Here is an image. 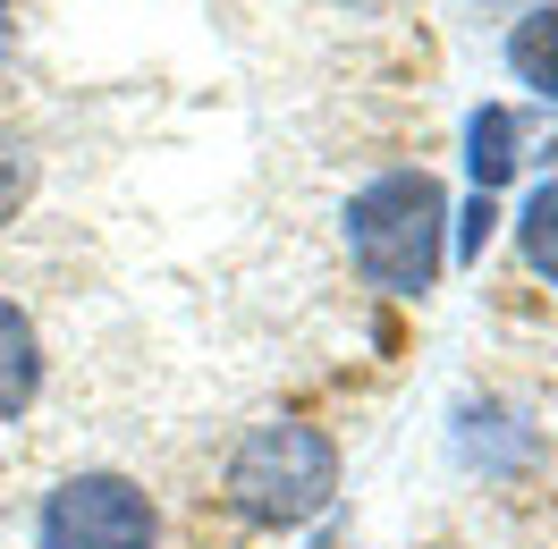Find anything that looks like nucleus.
Listing matches in <instances>:
<instances>
[{
	"mask_svg": "<svg viewBox=\"0 0 558 549\" xmlns=\"http://www.w3.org/2000/svg\"><path fill=\"white\" fill-rule=\"evenodd\" d=\"M440 178L432 170H389L373 178L364 195L348 204V245H355V271L389 288V296H423L440 279Z\"/></svg>",
	"mask_w": 558,
	"mask_h": 549,
	"instance_id": "1",
	"label": "nucleus"
},
{
	"mask_svg": "<svg viewBox=\"0 0 558 549\" xmlns=\"http://www.w3.org/2000/svg\"><path fill=\"white\" fill-rule=\"evenodd\" d=\"M330 490H339V448L314 423H263L229 456V508L245 524H271V533L314 524L330 508Z\"/></svg>",
	"mask_w": 558,
	"mask_h": 549,
	"instance_id": "2",
	"label": "nucleus"
},
{
	"mask_svg": "<svg viewBox=\"0 0 558 549\" xmlns=\"http://www.w3.org/2000/svg\"><path fill=\"white\" fill-rule=\"evenodd\" d=\"M35 541L43 549H153L161 524H153V499L128 474H76L43 499Z\"/></svg>",
	"mask_w": 558,
	"mask_h": 549,
	"instance_id": "3",
	"label": "nucleus"
},
{
	"mask_svg": "<svg viewBox=\"0 0 558 549\" xmlns=\"http://www.w3.org/2000/svg\"><path fill=\"white\" fill-rule=\"evenodd\" d=\"M43 389V346H35V321L0 296V423L9 414H26Z\"/></svg>",
	"mask_w": 558,
	"mask_h": 549,
	"instance_id": "4",
	"label": "nucleus"
},
{
	"mask_svg": "<svg viewBox=\"0 0 558 549\" xmlns=\"http://www.w3.org/2000/svg\"><path fill=\"white\" fill-rule=\"evenodd\" d=\"M465 170H474V195H499L508 170H517V119L499 102H483L465 119Z\"/></svg>",
	"mask_w": 558,
	"mask_h": 549,
	"instance_id": "5",
	"label": "nucleus"
},
{
	"mask_svg": "<svg viewBox=\"0 0 558 549\" xmlns=\"http://www.w3.org/2000/svg\"><path fill=\"white\" fill-rule=\"evenodd\" d=\"M508 69H517L542 102H558V9H533L517 35H508Z\"/></svg>",
	"mask_w": 558,
	"mask_h": 549,
	"instance_id": "6",
	"label": "nucleus"
},
{
	"mask_svg": "<svg viewBox=\"0 0 558 549\" xmlns=\"http://www.w3.org/2000/svg\"><path fill=\"white\" fill-rule=\"evenodd\" d=\"M517 245H524V263L542 279H558V178L533 186V204H524V220H517Z\"/></svg>",
	"mask_w": 558,
	"mask_h": 549,
	"instance_id": "7",
	"label": "nucleus"
},
{
	"mask_svg": "<svg viewBox=\"0 0 558 549\" xmlns=\"http://www.w3.org/2000/svg\"><path fill=\"white\" fill-rule=\"evenodd\" d=\"M490 220H499V211H490V195H474V204H465V229H457V245H465V254H483Z\"/></svg>",
	"mask_w": 558,
	"mask_h": 549,
	"instance_id": "8",
	"label": "nucleus"
},
{
	"mask_svg": "<svg viewBox=\"0 0 558 549\" xmlns=\"http://www.w3.org/2000/svg\"><path fill=\"white\" fill-rule=\"evenodd\" d=\"M0 60H9V0H0Z\"/></svg>",
	"mask_w": 558,
	"mask_h": 549,
	"instance_id": "9",
	"label": "nucleus"
}]
</instances>
